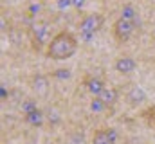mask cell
Segmentation results:
<instances>
[{
	"instance_id": "1",
	"label": "cell",
	"mask_w": 155,
	"mask_h": 144,
	"mask_svg": "<svg viewBox=\"0 0 155 144\" xmlns=\"http://www.w3.org/2000/svg\"><path fill=\"white\" fill-rule=\"evenodd\" d=\"M78 51V38L71 31H60L52 36L47 43L45 56L54 61H63L69 60L76 54Z\"/></svg>"
},
{
	"instance_id": "2",
	"label": "cell",
	"mask_w": 155,
	"mask_h": 144,
	"mask_svg": "<svg viewBox=\"0 0 155 144\" xmlns=\"http://www.w3.org/2000/svg\"><path fill=\"white\" fill-rule=\"evenodd\" d=\"M134 31H135V20H130L124 16H119L112 25V34L119 43H126L132 38Z\"/></svg>"
},
{
	"instance_id": "3",
	"label": "cell",
	"mask_w": 155,
	"mask_h": 144,
	"mask_svg": "<svg viewBox=\"0 0 155 144\" xmlns=\"http://www.w3.org/2000/svg\"><path fill=\"white\" fill-rule=\"evenodd\" d=\"M103 24H105V16L103 15H99V13H90V15H85L83 18H81V22H79V33L85 36H92L96 34L101 27H103Z\"/></svg>"
},
{
	"instance_id": "4",
	"label": "cell",
	"mask_w": 155,
	"mask_h": 144,
	"mask_svg": "<svg viewBox=\"0 0 155 144\" xmlns=\"http://www.w3.org/2000/svg\"><path fill=\"white\" fill-rule=\"evenodd\" d=\"M31 41H33V49L40 51V47L47 41V24L40 22L36 25H33V29H31Z\"/></svg>"
},
{
	"instance_id": "5",
	"label": "cell",
	"mask_w": 155,
	"mask_h": 144,
	"mask_svg": "<svg viewBox=\"0 0 155 144\" xmlns=\"http://www.w3.org/2000/svg\"><path fill=\"white\" fill-rule=\"evenodd\" d=\"M83 87H85L87 92H88L90 96H94V97H97V96L107 88L105 81H103L101 77H97V76H87V77L83 79Z\"/></svg>"
},
{
	"instance_id": "6",
	"label": "cell",
	"mask_w": 155,
	"mask_h": 144,
	"mask_svg": "<svg viewBox=\"0 0 155 144\" xmlns=\"http://www.w3.org/2000/svg\"><path fill=\"white\" fill-rule=\"evenodd\" d=\"M119 96H121V90L119 88H116V87H107L97 96V99L103 103L105 108H112V106H116V103L119 101Z\"/></svg>"
},
{
	"instance_id": "7",
	"label": "cell",
	"mask_w": 155,
	"mask_h": 144,
	"mask_svg": "<svg viewBox=\"0 0 155 144\" xmlns=\"http://www.w3.org/2000/svg\"><path fill=\"white\" fill-rule=\"evenodd\" d=\"M124 99H126V103L130 105V106H141L144 101H146V94H144V90L141 88V87H132L126 94H124Z\"/></svg>"
},
{
	"instance_id": "8",
	"label": "cell",
	"mask_w": 155,
	"mask_h": 144,
	"mask_svg": "<svg viewBox=\"0 0 155 144\" xmlns=\"http://www.w3.org/2000/svg\"><path fill=\"white\" fill-rule=\"evenodd\" d=\"M92 144H116V133L110 128H97L92 135Z\"/></svg>"
},
{
	"instance_id": "9",
	"label": "cell",
	"mask_w": 155,
	"mask_h": 144,
	"mask_svg": "<svg viewBox=\"0 0 155 144\" xmlns=\"http://www.w3.org/2000/svg\"><path fill=\"white\" fill-rule=\"evenodd\" d=\"M114 67H116V70L119 74H132V72L137 69V61L132 56H121V58L116 60Z\"/></svg>"
},
{
	"instance_id": "10",
	"label": "cell",
	"mask_w": 155,
	"mask_h": 144,
	"mask_svg": "<svg viewBox=\"0 0 155 144\" xmlns=\"http://www.w3.org/2000/svg\"><path fill=\"white\" fill-rule=\"evenodd\" d=\"M24 121L29 123L31 126H41V124H43V113L40 112L38 108H35V110L24 113Z\"/></svg>"
},
{
	"instance_id": "11",
	"label": "cell",
	"mask_w": 155,
	"mask_h": 144,
	"mask_svg": "<svg viewBox=\"0 0 155 144\" xmlns=\"http://www.w3.org/2000/svg\"><path fill=\"white\" fill-rule=\"evenodd\" d=\"M47 87H49V81H47L45 76H36L33 79V88L36 92H40V94H45L47 92Z\"/></svg>"
},
{
	"instance_id": "12",
	"label": "cell",
	"mask_w": 155,
	"mask_h": 144,
	"mask_svg": "<svg viewBox=\"0 0 155 144\" xmlns=\"http://www.w3.org/2000/svg\"><path fill=\"white\" fill-rule=\"evenodd\" d=\"M143 119H144L152 128H155V106H150L148 110H144V112H143Z\"/></svg>"
},
{
	"instance_id": "13",
	"label": "cell",
	"mask_w": 155,
	"mask_h": 144,
	"mask_svg": "<svg viewBox=\"0 0 155 144\" xmlns=\"http://www.w3.org/2000/svg\"><path fill=\"white\" fill-rule=\"evenodd\" d=\"M135 15H137V11H135L132 5H124V7H123V11H121V16L130 18V20H135Z\"/></svg>"
},
{
	"instance_id": "14",
	"label": "cell",
	"mask_w": 155,
	"mask_h": 144,
	"mask_svg": "<svg viewBox=\"0 0 155 144\" xmlns=\"http://www.w3.org/2000/svg\"><path fill=\"white\" fill-rule=\"evenodd\" d=\"M58 74H54V76H60V77H69L71 76V70H63V69H60V70H56Z\"/></svg>"
},
{
	"instance_id": "15",
	"label": "cell",
	"mask_w": 155,
	"mask_h": 144,
	"mask_svg": "<svg viewBox=\"0 0 155 144\" xmlns=\"http://www.w3.org/2000/svg\"><path fill=\"white\" fill-rule=\"evenodd\" d=\"M74 4H76V5H81V4H83V0H74Z\"/></svg>"
},
{
	"instance_id": "16",
	"label": "cell",
	"mask_w": 155,
	"mask_h": 144,
	"mask_svg": "<svg viewBox=\"0 0 155 144\" xmlns=\"http://www.w3.org/2000/svg\"><path fill=\"white\" fill-rule=\"evenodd\" d=\"M153 33H155V29H153Z\"/></svg>"
}]
</instances>
